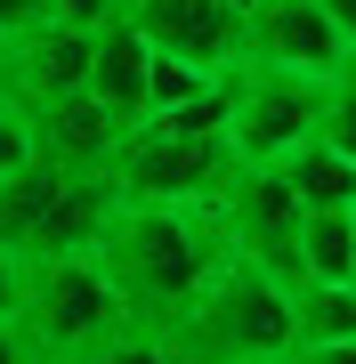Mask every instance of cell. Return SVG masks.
I'll return each instance as SVG.
<instances>
[{
  "mask_svg": "<svg viewBox=\"0 0 356 364\" xmlns=\"http://www.w3.org/2000/svg\"><path fill=\"white\" fill-rule=\"evenodd\" d=\"M97 259H106L114 291L130 299V316L146 332H171L178 308L203 291V275L227 259V235H219L211 203H130V195H114Z\"/></svg>",
  "mask_w": 356,
  "mask_h": 364,
  "instance_id": "1",
  "label": "cell"
},
{
  "mask_svg": "<svg viewBox=\"0 0 356 364\" xmlns=\"http://www.w3.org/2000/svg\"><path fill=\"white\" fill-rule=\"evenodd\" d=\"M171 348L186 364H267V356H284L291 348V291H284V275L227 251V259L203 275V291L178 308Z\"/></svg>",
  "mask_w": 356,
  "mask_h": 364,
  "instance_id": "2",
  "label": "cell"
},
{
  "mask_svg": "<svg viewBox=\"0 0 356 364\" xmlns=\"http://www.w3.org/2000/svg\"><path fill=\"white\" fill-rule=\"evenodd\" d=\"M16 332L33 340L41 364H81V356L114 348L122 332H146V324L130 316V299L114 291L97 251H57V259H25Z\"/></svg>",
  "mask_w": 356,
  "mask_h": 364,
  "instance_id": "3",
  "label": "cell"
},
{
  "mask_svg": "<svg viewBox=\"0 0 356 364\" xmlns=\"http://www.w3.org/2000/svg\"><path fill=\"white\" fill-rule=\"evenodd\" d=\"M235 154H227V138H186L171 130V122H130L114 146V162H106V178H114V195H130V203H219V186L235 178Z\"/></svg>",
  "mask_w": 356,
  "mask_h": 364,
  "instance_id": "4",
  "label": "cell"
},
{
  "mask_svg": "<svg viewBox=\"0 0 356 364\" xmlns=\"http://www.w3.org/2000/svg\"><path fill=\"white\" fill-rule=\"evenodd\" d=\"M316 105H324V81L316 73L243 57V65H235V105H227V154H235V162H284L291 146L316 130Z\"/></svg>",
  "mask_w": 356,
  "mask_h": 364,
  "instance_id": "5",
  "label": "cell"
},
{
  "mask_svg": "<svg viewBox=\"0 0 356 364\" xmlns=\"http://www.w3.org/2000/svg\"><path fill=\"white\" fill-rule=\"evenodd\" d=\"M219 235H227V251L235 259H259V267H276L291 275V235H300V195L284 186V170L276 162H243L235 178L219 186Z\"/></svg>",
  "mask_w": 356,
  "mask_h": 364,
  "instance_id": "6",
  "label": "cell"
},
{
  "mask_svg": "<svg viewBox=\"0 0 356 364\" xmlns=\"http://www.w3.org/2000/svg\"><path fill=\"white\" fill-rule=\"evenodd\" d=\"M243 57L316 73V81H332L340 65H356V49L340 41V25L324 16V0H251V16H243Z\"/></svg>",
  "mask_w": 356,
  "mask_h": 364,
  "instance_id": "7",
  "label": "cell"
},
{
  "mask_svg": "<svg viewBox=\"0 0 356 364\" xmlns=\"http://www.w3.org/2000/svg\"><path fill=\"white\" fill-rule=\"evenodd\" d=\"M243 0H130V25L171 57H195L211 73L243 65Z\"/></svg>",
  "mask_w": 356,
  "mask_h": 364,
  "instance_id": "8",
  "label": "cell"
},
{
  "mask_svg": "<svg viewBox=\"0 0 356 364\" xmlns=\"http://www.w3.org/2000/svg\"><path fill=\"white\" fill-rule=\"evenodd\" d=\"M33 130H41V154H49V162H65V170H106L130 122H122L106 97L65 90V97H49V105L33 114Z\"/></svg>",
  "mask_w": 356,
  "mask_h": 364,
  "instance_id": "9",
  "label": "cell"
},
{
  "mask_svg": "<svg viewBox=\"0 0 356 364\" xmlns=\"http://www.w3.org/2000/svg\"><path fill=\"white\" fill-rule=\"evenodd\" d=\"M146 73H154V41H146V33L130 25V9H122L114 25H97V41H90V81H81V90L106 97L122 122H146Z\"/></svg>",
  "mask_w": 356,
  "mask_h": 364,
  "instance_id": "10",
  "label": "cell"
},
{
  "mask_svg": "<svg viewBox=\"0 0 356 364\" xmlns=\"http://www.w3.org/2000/svg\"><path fill=\"white\" fill-rule=\"evenodd\" d=\"M276 170H284L291 195H300V210H356V162L340 154V146H324L316 130L291 146Z\"/></svg>",
  "mask_w": 356,
  "mask_h": 364,
  "instance_id": "11",
  "label": "cell"
},
{
  "mask_svg": "<svg viewBox=\"0 0 356 364\" xmlns=\"http://www.w3.org/2000/svg\"><path fill=\"white\" fill-rule=\"evenodd\" d=\"M291 275L356 284V210H300V235H291ZM291 275H284V284H291Z\"/></svg>",
  "mask_w": 356,
  "mask_h": 364,
  "instance_id": "12",
  "label": "cell"
},
{
  "mask_svg": "<svg viewBox=\"0 0 356 364\" xmlns=\"http://www.w3.org/2000/svg\"><path fill=\"white\" fill-rule=\"evenodd\" d=\"M291 340H356V284H316L291 275Z\"/></svg>",
  "mask_w": 356,
  "mask_h": 364,
  "instance_id": "13",
  "label": "cell"
},
{
  "mask_svg": "<svg viewBox=\"0 0 356 364\" xmlns=\"http://www.w3.org/2000/svg\"><path fill=\"white\" fill-rule=\"evenodd\" d=\"M316 138L340 146V154L356 162V65H340L324 81V105H316Z\"/></svg>",
  "mask_w": 356,
  "mask_h": 364,
  "instance_id": "14",
  "label": "cell"
},
{
  "mask_svg": "<svg viewBox=\"0 0 356 364\" xmlns=\"http://www.w3.org/2000/svg\"><path fill=\"white\" fill-rule=\"evenodd\" d=\"M203 81H219V73H211V65H195V57L154 49V73H146V114H162V105H186Z\"/></svg>",
  "mask_w": 356,
  "mask_h": 364,
  "instance_id": "15",
  "label": "cell"
},
{
  "mask_svg": "<svg viewBox=\"0 0 356 364\" xmlns=\"http://www.w3.org/2000/svg\"><path fill=\"white\" fill-rule=\"evenodd\" d=\"M25 162H41V130H33V114H25V105L0 90V178H16Z\"/></svg>",
  "mask_w": 356,
  "mask_h": 364,
  "instance_id": "16",
  "label": "cell"
},
{
  "mask_svg": "<svg viewBox=\"0 0 356 364\" xmlns=\"http://www.w3.org/2000/svg\"><path fill=\"white\" fill-rule=\"evenodd\" d=\"M33 16H57V25H73V33H97V25L122 16V0H41Z\"/></svg>",
  "mask_w": 356,
  "mask_h": 364,
  "instance_id": "17",
  "label": "cell"
},
{
  "mask_svg": "<svg viewBox=\"0 0 356 364\" xmlns=\"http://www.w3.org/2000/svg\"><path fill=\"white\" fill-rule=\"evenodd\" d=\"M284 364H356V340H291Z\"/></svg>",
  "mask_w": 356,
  "mask_h": 364,
  "instance_id": "18",
  "label": "cell"
},
{
  "mask_svg": "<svg viewBox=\"0 0 356 364\" xmlns=\"http://www.w3.org/2000/svg\"><path fill=\"white\" fill-rule=\"evenodd\" d=\"M16 299H25V251L0 243V316H16Z\"/></svg>",
  "mask_w": 356,
  "mask_h": 364,
  "instance_id": "19",
  "label": "cell"
},
{
  "mask_svg": "<svg viewBox=\"0 0 356 364\" xmlns=\"http://www.w3.org/2000/svg\"><path fill=\"white\" fill-rule=\"evenodd\" d=\"M0 364H41V356H33V340L16 332V316H0Z\"/></svg>",
  "mask_w": 356,
  "mask_h": 364,
  "instance_id": "20",
  "label": "cell"
},
{
  "mask_svg": "<svg viewBox=\"0 0 356 364\" xmlns=\"http://www.w3.org/2000/svg\"><path fill=\"white\" fill-rule=\"evenodd\" d=\"M324 16H332V25H340V41L356 49V0H324Z\"/></svg>",
  "mask_w": 356,
  "mask_h": 364,
  "instance_id": "21",
  "label": "cell"
},
{
  "mask_svg": "<svg viewBox=\"0 0 356 364\" xmlns=\"http://www.w3.org/2000/svg\"><path fill=\"white\" fill-rule=\"evenodd\" d=\"M16 25H33V0H0V41H9Z\"/></svg>",
  "mask_w": 356,
  "mask_h": 364,
  "instance_id": "22",
  "label": "cell"
},
{
  "mask_svg": "<svg viewBox=\"0 0 356 364\" xmlns=\"http://www.w3.org/2000/svg\"><path fill=\"white\" fill-rule=\"evenodd\" d=\"M267 364H284V356H267Z\"/></svg>",
  "mask_w": 356,
  "mask_h": 364,
  "instance_id": "23",
  "label": "cell"
},
{
  "mask_svg": "<svg viewBox=\"0 0 356 364\" xmlns=\"http://www.w3.org/2000/svg\"><path fill=\"white\" fill-rule=\"evenodd\" d=\"M122 9H130V0H122Z\"/></svg>",
  "mask_w": 356,
  "mask_h": 364,
  "instance_id": "24",
  "label": "cell"
},
{
  "mask_svg": "<svg viewBox=\"0 0 356 364\" xmlns=\"http://www.w3.org/2000/svg\"><path fill=\"white\" fill-rule=\"evenodd\" d=\"M33 9H41V0H33Z\"/></svg>",
  "mask_w": 356,
  "mask_h": 364,
  "instance_id": "25",
  "label": "cell"
},
{
  "mask_svg": "<svg viewBox=\"0 0 356 364\" xmlns=\"http://www.w3.org/2000/svg\"><path fill=\"white\" fill-rule=\"evenodd\" d=\"M243 9H251V0H243Z\"/></svg>",
  "mask_w": 356,
  "mask_h": 364,
  "instance_id": "26",
  "label": "cell"
}]
</instances>
